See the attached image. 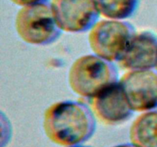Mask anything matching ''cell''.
<instances>
[{
  "label": "cell",
  "mask_w": 157,
  "mask_h": 147,
  "mask_svg": "<svg viewBox=\"0 0 157 147\" xmlns=\"http://www.w3.org/2000/svg\"><path fill=\"white\" fill-rule=\"evenodd\" d=\"M42 126L51 142L61 146H73L81 145L93 136L96 118L84 103L62 100L46 109Z\"/></svg>",
  "instance_id": "cell-1"
},
{
  "label": "cell",
  "mask_w": 157,
  "mask_h": 147,
  "mask_svg": "<svg viewBox=\"0 0 157 147\" xmlns=\"http://www.w3.org/2000/svg\"><path fill=\"white\" fill-rule=\"evenodd\" d=\"M130 140L136 147H157V110L144 112L133 120Z\"/></svg>",
  "instance_id": "cell-9"
},
{
  "label": "cell",
  "mask_w": 157,
  "mask_h": 147,
  "mask_svg": "<svg viewBox=\"0 0 157 147\" xmlns=\"http://www.w3.org/2000/svg\"><path fill=\"white\" fill-rule=\"evenodd\" d=\"M15 28L24 42L35 46L52 44L61 33L48 2L21 7L15 16Z\"/></svg>",
  "instance_id": "cell-3"
},
{
  "label": "cell",
  "mask_w": 157,
  "mask_h": 147,
  "mask_svg": "<svg viewBox=\"0 0 157 147\" xmlns=\"http://www.w3.org/2000/svg\"><path fill=\"white\" fill-rule=\"evenodd\" d=\"M67 81L75 94L90 99L109 84L118 81V72L112 62L94 54L86 55L72 63Z\"/></svg>",
  "instance_id": "cell-2"
},
{
  "label": "cell",
  "mask_w": 157,
  "mask_h": 147,
  "mask_svg": "<svg viewBox=\"0 0 157 147\" xmlns=\"http://www.w3.org/2000/svg\"><path fill=\"white\" fill-rule=\"evenodd\" d=\"M157 37L149 31L136 33L125 53L117 61L118 66L127 71L149 70L156 67Z\"/></svg>",
  "instance_id": "cell-8"
},
{
  "label": "cell",
  "mask_w": 157,
  "mask_h": 147,
  "mask_svg": "<svg viewBox=\"0 0 157 147\" xmlns=\"http://www.w3.org/2000/svg\"><path fill=\"white\" fill-rule=\"evenodd\" d=\"M155 68H156V70L157 71V61H156V67H155Z\"/></svg>",
  "instance_id": "cell-14"
},
{
  "label": "cell",
  "mask_w": 157,
  "mask_h": 147,
  "mask_svg": "<svg viewBox=\"0 0 157 147\" xmlns=\"http://www.w3.org/2000/svg\"><path fill=\"white\" fill-rule=\"evenodd\" d=\"M67 147H91V146H87V145H73V146H67Z\"/></svg>",
  "instance_id": "cell-13"
},
{
  "label": "cell",
  "mask_w": 157,
  "mask_h": 147,
  "mask_svg": "<svg viewBox=\"0 0 157 147\" xmlns=\"http://www.w3.org/2000/svg\"><path fill=\"white\" fill-rule=\"evenodd\" d=\"M89 100V107L96 119L104 125L124 123L133 111L120 81L109 84Z\"/></svg>",
  "instance_id": "cell-6"
},
{
  "label": "cell",
  "mask_w": 157,
  "mask_h": 147,
  "mask_svg": "<svg viewBox=\"0 0 157 147\" xmlns=\"http://www.w3.org/2000/svg\"><path fill=\"white\" fill-rule=\"evenodd\" d=\"M50 6L58 27L67 33L90 31L100 15L95 0H51Z\"/></svg>",
  "instance_id": "cell-5"
},
{
  "label": "cell",
  "mask_w": 157,
  "mask_h": 147,
  "mask_svg": "<svg viewBox=\"0 0 157 147\" xmlns=\"http://www.w3.org/2000/svg\"><path fill=\"white\" fill-rule=\"evenodd\" d=\"M12 3L21 7L32 6V5L38 4V3L48 2V0H10Z\"/></svg>",
  "instance_id": "cell-11"
},
{
  "label": "cell",
  "mask_w": 157,
  "mask_h": 147,
  "mask_svg": "<svg viewBox=\"0 0 157 147\" xmlns=\"http://www.w3.org/2000/svg\"><path fill=\"white\" fill-rule=\"evenodd\" d=\"M136 33L127 21L105 18L97 21L89 31V46L94 55L110 62H117Z\"/></svg>",
  "instance_id": "cell-4"
},
{
  "label": "cell",
  "mask_w": 157,
  "mask_h": 147,
  "mask_svg": "<svg viewBox=\"0 0 157 147\" xmlns=\"http://www.w3.org/2000/svg\"><path fill=\"white\" fill-rule=\"evenodd\" d=\"M100 15L107 19L124 20L135 14L140 0H95Z\"/></svg>",
  "instance_id": "cell-10"
},
{
  "label": "cell",
  "mask_w": 157,
  "mask_h": 147,
  "mask_svg": "<svg viewBox=\"0 0 157 147\" xmlns=\"http://www.w3.org/2000/svg\"><path fill=\"white\" fill-rule=\"evenodd\" d=\"M113 147H136V146L132 143H124V144H121V145H115V146H113Z\"/></svg>",
  "instance_id": "cell-12"
},
{
  "label": "cell",
  "mask_w": 157,
  "mask_h": 147,
  "mask_svg": "<svg viewBox=\"0 0 157 147\" xmlns=\"http://www.w3.org/2000/svg\"><path fill=\"white\" fill-rule=\"evenodd\" d=\"M119 81L133 111L144 113L157 108L156 70H130Z\"/></svg>",
  "instance_id": "cell-7"
}]
</instances>
